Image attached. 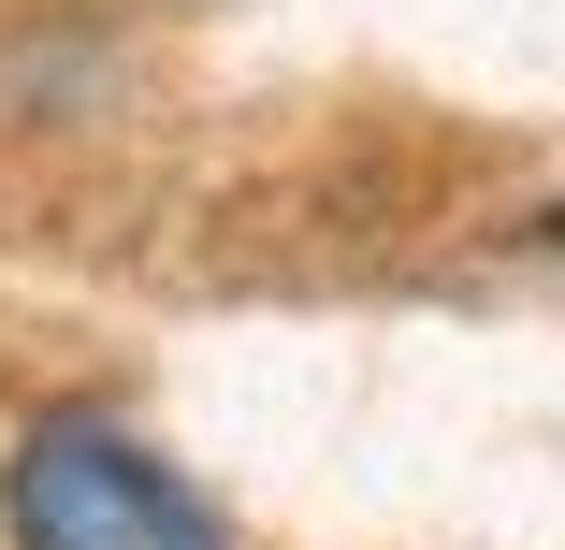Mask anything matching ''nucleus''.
I'll return each instance as SVG.
<instances>
[{"instance_id":"nucleus-1","label":"nucleus","mask_w":565,"mask_h":550,"mask_svg":"<svg viewBox=\"0 0 565 550\" xmlns=\"http://www.w3.org/2000/svg\"><path fill=\"white\" fill-rule=\"evenodd\" d=\"M0 536L15 550H233V521L102 406H44L0 450Z\"/></svg>"}]
</instances>
